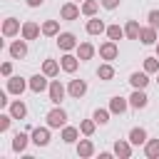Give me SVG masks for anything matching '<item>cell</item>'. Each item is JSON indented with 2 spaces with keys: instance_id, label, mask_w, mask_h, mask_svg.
I'll return each instance as SVG.
<instances>
[{
  "instance_id": "1",
  "label": "cell",
  "mask_w": 159,
  "mask_h": 159,
  "mask_svg": "<svg viewBox=\"0 0 159 159\" xmlns=\"http://www.w3.org/2000/svg\"><path fill=\"white\" fill-rule=\"evenodd\" d=\"M65 122H67V112L62 107H55L47 112V127L50 129H60V127H65Z\"/></svg>"
},
{
  "instance_id": "2",
  "label": "cell",
  "mask_w": 159,
  "mask_h": 159,
  "mask_svg": "<svg viewBox=\"0 0 159 159\" xmlns=\"http://www.w3.org/2000/svg\"><path fill=\"white\" fill-rule=\"evenodd\" d=\"M57 45H60L62 52H70V50H75L80 42H77V37H75L72 32H60V35H57Z\"/></svg>"
},
{
  "instance_id": "3",
  "label": "cell",
  "mask_w": 159,
  "mask_h": 159,
  "mask_svg": "<svg viewBox=\"0 0 159 159\" xmlns=\"http://www.w3.org/2000/svg\"><path fill=\"white\" fill-rule=\"evenodd\" d=\"M47 92H50V102H52V104H60V102L65 99V87H62V82H60V80H52Z\"/></svg>"
},
{
  "instance_id": "4",
  "label": "cell",
  "mask_w": 159,
  "mask_h": 159,
  "mask_svg": "<svg viewBox=\"0 0 159 159\" xmlns=\"http://www.w3.org/2000/svg\"><path fill=\"white\" fill-rule=\"evenodd\" d=\"M117 55H119V50H117V42L114 40H107V42L99 45V57L102 60H114Z\"/></svg>"
},
{
  "instance_id": "5",
  "label": "cell",
  "mask_w": 159,
  "mask_h": 159,
  "mask_svg": "<svg viewBox=\"0 0 159 159\" xmlns=\"http://www.w3.org/2000/svg\"><path fill=\"white\" fill-rule=\"evenodd\" d=\"M80 12H82V7H77L75 2H65V5L60 7V17H62V20H77Z\"/></svg>"
},
{
  "instance_id": "6",
  "label": "cell",
  "mask_w": 159,
  "mask_h": 159,
  "mask_svg": "<svg viewBox=\"0 0 159 159\" xmlns=\"http://www.w3.org/2000/svg\"><path fill=\"white\" fill-rule=\"evenodd\" d=\"M25 87H30V82H25L22 77H12L10 75V80H7V92L10 94H22Z\"/></svg>"
},
{
  "instance_id": "7",
  "label": "cell",
  "mask_w": 159,
  "mask_h": 159,
  "mask_svg": "<svg viewBox=\"0 0 159 159\" xmlns=\"http://www.w3.org/2000/svg\"><path fill=\"white\" fill-rule=\"evenodd\" d=\"M32 142H35L37 147H47V144H50V129H47V127L32 129Z\"/></svg>"
},
{
  "instance_id": "8",
  "label": "cell",
  "mask_w": 159,
  "mask_h": 159,
  "mask_svg": "<svg viewBox=\"0 0 159 159\" xmlns=\"http://www.w3.org/2000/svg\"><path fill=\"white\" fill-rule=\"evenodd\" d=\"M40 32H42V27H40L37 22H32V20H27V22L22 25V37H25V40H37Z\"/></svg>"
},
{
  "instance_id": "9",
  "label": "cell",
  "mask_w": 159,
  "mask_h": 159,
  "mask_svg": "<svg viewBox=\"0 0 159 159\" xmlns=\"http://www.w3.org/2000/svg\"><path fill=\"white\" fill-rule=\"evenodd\" d=\"M129 82H132L134 89H144L149 84V72H132L129 75Z\"/></svg>"
},
{
  "instance_id": "10",
  "label": "cell",
  "mask_w": 159,
  "mask_h": 159,
  "mask_svg": "<svg viewBox=\"0 0 159 159\" xmlns=\"http://www.w3.org/2000/svg\"><path fill=\"white\" fill-rule=\"evenodd\" d=\"M30 89H32V92L50 89V84H47V75H45V72H42V75H32V77H30Z\"/></svg>"
},
{
  "instance_id": "11",
  "label": "cell",
  "mask_w": 159,
  "mask_h": 159,
  "mask_svg": "<svg viewBox=\"0 0 159 159\" xmlns=\"http://www.w3.org/2000/svg\"><path fill=\"white\" fill-rule=\"evenodd\" d=\"M67 92H70V97L80 99V97L87 92V82H84V80H72V82H70V87H67Z\"/></svg>"
},
{
  "instance_id": "12",
  "label": "cell",
  "mask_w": 159,
  "mask_h": 159,
  "mask_svg": "<svg viewBox=\"0 0 159 159\" xmlns=\"http://www.w3.org/2000/svg\"><path fill=\"white\" fill-rule=\"evenodd\" d=\"M147 102H149V97L144 94V89H134V92H132V97H129V104H132L134 109H144V107H147Z\"/></svg>"
},
{
  "instance_id": "13",
  "label": "cell",
  "mask_w": 159,
  "mask_h": 159,
  "mask_svg": "<svg viewBox=\"0 0 159 159\" xmlns=\"http://www.w3.org/2000/svg\"><path fill=\"white\" fill-rule=\"evenodd\" d=\"M127 107H129V99H124V97H119V94L109 99V112H114V114H124Z\"/></svg>"
},
{
  "instance_id": "14",
  "label": "cell",
  "mask_w": 159,
  "mask_h": 159,
  "mask_svg": "<svg viewBox=\"0 0 159 159\" xmlns=\"http://www.w3.org/2000/svg\"><path fill=\"white\" fill-rule=\"evenodd\" d=\"M22 27H20V20H15V17H7L5 22H2V35L5 37H12V35H17Z\"/></svg>"
},
{
  "instance_id": "15",
  "label": "cell",
  "mask_w": 159,
  "mask_h": 159,
  "mask_svg": "<svg viewBox=\"0 0 159 159\" xmlns=\"http://www.w3.org/2000/svg\"><path fill=\"white\" fill-rule=\"evenodd\" d=\"M10 55H12L15 60H22V57L27 55V42H25V37H22V40H15V42L10 45Z\"/></svg>"
},
{
  "instance_id": "16",
  "label": "cell",
  "mask_w": 159,
  "mask_h": 159,
  "mask_svg": "<svg viewBox=\"0 0 159 159\" xmlns=\"http://www.w3.org/2000/svg\"><path fill=\"white\" fill-rule=\"evenodd\" d=\"M80 62H82V60H80V57H75V55H70V52H67V55H62V60H60V65H62V70H65V72H75V70L80 67Z\"/></svg>"
},
{
  "instance_id": "17",
  "label": "cell",
  "mask_w": 159,
  "mask_h": 159,
  "mask_svg": "<svg viewBox=\"0 0 159 159\" xmlns=\"http://www.w3.org/2000/svg\"><path fill=\"white\" fill-rule=\"evenodd\" d=\"M114 154L122 157V159H129V157H132V142L117 139V142H114Z\"/></svg>"
},
{
  "instance_id": "18",
  "label": "cell",
  "mask_w": 159,
  "mask_h": 159,
  "mask_svg": "<svg viewBox=\"0 0 159 159\" xmlns=\"http://www.w3.org/2000/svg\"><path fill=\"white\" fill-rule=\"evenodd\" d=\"M139 40H142V45H157V27H142V32H139Z\"/></svg>"
},
{
  "instance_id": "19",
  "label": "cell",
  "mask_w": 159,
  "mask_h": 159,
  "mask_svg": "<svg viewBox=\"0 0 159 159\" xmlns=\"http://www.w3.org/2000/svg\"><path fill=\"white\" fill-rule=\"evenodd\" d=\"M77 57L84 62V60H92L94 57V45L92 42H80L77 45Z\"/></svg>"
},
{
  "instance_id": "20",
  "label": "cell",
  "mask_w": 159,
  "mask_h": 159,
  "mask_svg": "<svg viewBox=\"0 0 159 159\" xmlns=\"http://www.w3.org/2000/svg\"><path fill=\"white\" fill-rule=\"evenodd\" d=\"M92 154H94V144H92L89 139H80V142H77V157L87 159V157H92Z\"/></svg>"
},
{
  "instance_id": "21",
  "label": "cell",
  "mask_w": 159,
  "mask_h": 159,
  "mask_svg": "<svg viewBox=\"0 0 159 159\" xmlns=\"http://www.w3.org/2000/svg\"><path fill=\"white\" fill-rule=\"evenodd\" d=\"M87 32L89 35H102V32H107V27H104V22L99 17H89L87 20Z\"/></svg>"
},
{
  "instance_id": "22",
  "label": "cell",
  "mask_w": 159,
  "mask_h": 159,
  "mask_svg": "<svg viewBox=\"0 0 159 159\" xmlns=\"http://www.w3.org/2000/svg\"><path fill=\"white\" fill-rule=\"evenodd\" d=\"M139 32H142V27H139L137 20H129V22L124 25V37H129V40H139Z\"/></svg>"
},
{
  "instance_id": "23",
  "label": "cell",
  "mask_w": 159,
  "mask_h": 159,
  "mask_svg": "<svg viewBox=\"0 0 159 159\" xmlns=\"http://www.w3.org/2000/svg\"><path fill=\"white\" fill-rule=\"evenodd\" d=\"M42 35H47V37L60 35V22H57V20H45V22H42Z\"/></svg>"
},
{
  "instance_id": "24",
  "label": "cell",
  "mask_w": 159,
  "mask_h": 159,
  "mask_svg": "<svg viewBox=\"0 0 159 159\" xmlns=\"http://www.w3.org/2000/svg\"><path fill=\"white\" fill-rule=\"evenodd\" d=\"M10 114H12L15 119H25V114H27V107H25V102H22V99L12 102V104H10Z\"/></svg>"
},
{
  "instance_id": "25",
  "label": "cell",
  "mask_w": 159,
  "mask_h": 159,
  "mask_svg": "<svg viewBox=\"0 0 159 159\" xmlns=\"http://www.w3.org/2000/svg\"><path fill=\"white\" fill-rule=\"evenodd\" d=\"M144 154H147L149 159H159V139H147Z\"/></svg>"
},
{
  "instance_id": "26",
  "label": "cell",
  "mask_w": 159,
  "mask_h": 159,
  "mask_svg": "<svg viewBox=\"0 0 159 159\" xmlns=\"http://www.w3.org/2000/svg\"><path fill=\"white\" fill-rule=\"evenodd\" d=\"M77 137H80V129L77 127H62V142H67V144H72V142H77Z\"/></svg>"
},
{
  "instance_id": "27",
  "label": "cell",
  "mask_w": 159,
  "mask_h": 159,
  "mask_svg": "<svg viewBox=\"0 0 159 159\" xmlns=\"http://www.w3.org/2000/svg\"><path fill=\"white\" fill-rule=\"evenodd\" d=\"M129 142H132V144H147V132H144L142 127H134V129L129 132Z\"/></svg>"
},
{
  "instance_id": "28",
  "label": "cell",
  "mask_w": 159,
  "mask_h": 159,
  "mask_svg": "<svg viewBox=\"0 0 159 159\" xmlns=\"http://www.w3.org/2000/svg\"><path fill=\"white\" fill-rule=\"evenodd\" d=\"M60 67H62V65H57L55 60H45V62H42V72H45L47 77H57Z\"/></svg>"
},
{
  "instance_id": "29",
  "label": "cell",
  "mask_w": 159,
  "mask_h": 159,
  "mask_svg": "<svg viewBox=\"0 0 159 159\" xmlns=\"http://www.w3.org/2000/svg\"><path fill=\"white\" fill-rule=\"evenodd\" d=\"M97 77H99V80H104V82H107V80H112V77H114V67H112L109 62L99 65V67H97Z\"/></svg>"
},
{
  "instance_id": "30",
  "label": "cell",
  "mask_w": 159,
  "mask_h": 159,
  "mask_svg": "<svg viewBox=\"0 0 159 159\" xmlns=\"http://www.w3.org/2000/svg\"><path fill=\"white\" fill-rule=\"evenodd\" d=\"M25 147H27V134L17 132V134L12 137V149H15V152H25Z\"/></svg>"
},
{
  "instance_id": "31",
  "label": "cell",
  "mask_w": 159,
  "mask_h": 159,
  "mask_svg": "<svg viewBox=\"0 0 159 159\" xmlns=\"http://www.w3.org/2000/svg\"><path fill=\"white\" fill-rule=\"evenodd\" d=\"M97 10H99V2H97V0H84V2H82V12H84L87 17H94Z\"/></svg>"
},
{
  "instance_id": "32",
  "label": "cell",
  "mask_w": 159,
  "mask_h": 159,
  "mask_svg": "<svg viewBox=\"0 0 159 159\" xmlns=\"http://www.w3.org/2000/svg\"><path fill=\"white\" fill-rule=\"evenodd\" d=\"M107 37L114 40V42L122 40V37H124V27H119V25H109V27H107Z\"/></svg>"
},
{
  "instance_id": "33",
  "label": "cell",
  "mask_w": 159,
  "mask_h": 159,
  "mask_svg": "<svg viewBox=\"0 0 159 159\" xmlns=\"http://www.w3.org/2000/svg\"><path fill=\"white\" fill-rule=\"evenodd\" d=\"M94 127H97L94 119H84V122H80V132H82L84 137H92V134H94Z\"/></svg>"
},
{
  "instance_id": "34",
  "label": "cell",
  "mask_w": 159,
  "mask_h": 159,
  "mask_svg": "<svg viewBox=\"0 0 159 159\" xmlns=\"http://www.w3.org/2000/svg\"><path fill=\"white\" fill-rule=\"evenodd\" d=\"M144 72H159V57H144Z\"/></svg>"
},
{
  "instance_id": "35",
  "label": "cell",
  "mask_w": 159,
  "mask_h": 159,
  "mask_svg": "<svg viewBox=\"0 0 159 159\" xmlns=\"http://www.w3.org/2000/svg\"><path fill=\"white\" fill-rule=\"evenodd\" d=\"M92 119H94L97 124H107V122H109V109H94Z\"/></svg>"
},
{
  "instance_id": "36",
  "label": "cell",
  "mask_w": 159,
  "mask_h": 159,
  "mask_svg": "<svg viewBox=\"0 0 159 159\" xmlns=\"http://www.w3.org/2000/svg\"><path fill=\"white\" fill-rule=\"evenodd\" d=\"M15 117L12 114H0V132H7L10 129V122H12Z\"/></svg>"
},
{
  "instance_id": "37",
  "label": "cell",
  "mask_w": 159,
  "mask_h": 159,
  "mask_svg": "<svg viewBox=\"0 0 159 159\" xmlns=\"http://www.w3.org/2000/svg\"><path fill=\"white\" fill-rule=\"evenodd\" d=\"M149 25L159 30V10H152V12H149Z\"/></svg>"
},
{
  "instance_id": "38",
  "label": "cell",
  "mask_w": 159,
  "mask_h": 159,
  "mask_svg": "<svg viewBox=\"0 0 159 159\" xmlns=\"http://www.w3.org/2000/svg\"><path fill=\"white\" fill-rule=\"evenodd\" d=\"M102 2V7H107V10H114L117 5H119V0H99Z\"/></svg>"
},
{
  "instance_id": "39",
  "label": "cell",
  "mask_w": 159,
  "mask_h": 159,
  "mask_svg": "<svg viewBox=\"0 0 159 159\" xmlns=\"http://www.w3.org/2000/svg\"><path fill=\"white\" fill-rule=\"evenodd\" d=\"M0 72H2L5 77H10V75H12V65H10V62H2V67H0Z\"/></svg>"
},
{
  "instance_id": "40",
  "label": "cell",
  "mask_w": 159,
  "mask_h": 159,
  "mask_svg": "<svg viewBox=\"0 0 159 159\" xmlns=\"http://www.w3.org/2000/svg\"><path fill=\"white\" fill-rule=\"evenodd\" d=\"M25 2H27V5H30V7H40V5H42V2H45V0H25Z\"/></svg>"
},
{
  "instance_id": "41",
  "label": "cell",
  "mask_w": 159,
  "mask_h": 159,
  "mask_svg": "<svg viewBox=\"0 0 159 159\" xmlns=\"http://www.w3.org/2000/svg\"><path fill=\"white\" fill-rule=\"evenodd\" d=\"M157 57H159V42H157Z\"/></svg>"
}]
</instances>
